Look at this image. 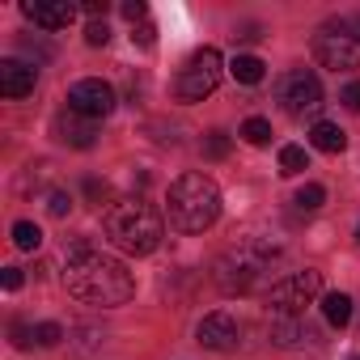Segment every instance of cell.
<instances>
[{"mask_svg":"<svg viewBox=\"0 0 360 360\" xmlns=\"http://www.w3.org/2000/svg\"><path fill=\"white\" fill-rule=\"evenodd\" d=\"M13 246H18V250H39V246H43V229H39L34 221H18V225H13Z\"/></svg>","mask_w":360,"mask_h":360,"instance_id":"d6986e66","label":"cell"},{"mask_svg":"<svg viewBox=\"0 0 360 360\" xmlns=\"http://www.w3.org/2000/svg\"><path fill=\"white\" fill-rule=\"evenodd\" d=\"M22 280H26V276H22V267H5V276H0V284H5L9 292H18V288H22Z\"/></svg>","mask_w":360,"mask_h":360,"instance_id":"f1b7e54d","label":"cell"},{"mask_svg":"<svg viewBox=\"0 0 360 360\" xmlns=\"http://www.w3.org/2000/svg\"><path fill=\"white\" fill-rule=\"evenodd\" d=\"M301 212H318L322 204H326V187H318V183H305L301 191H297V200H292Z\"/></svg>","mask_w":360,"mask_h":360,"instance_id":"ffe728a7","label":"cell"},{"mask_svg":"<svg viewBox=\"0 0 360 360\" xmlns=\"http://www.w3.org/2000/svg\"><path fill=\"white\" fill-rule=\"evenodd\" d=\"M352 305H356V301H352L347 292H326V297H322V318H326L330 326H347V322H352Z\"/></svg>","mask_w":360,"mask_h":360,"instance_id":"2e32d148","label":"cell"},{"mask_svg":"<svg viewBox=\"0 0 360 360\" xmlns=\"http://www.w3.org/2000/svg\"><path fill=\"white\" fill-rule=\"evenodd\" d=\"M356 238H360V229H356Z\"/></svg>","mask_w":360,"mask_h":360,"instance_id":"4dcf8cb0","label":"cell"},{"mask_svg":"<svg viewBox=\"0 0 360 360\" xmlns=\"http://www.w3.org/2000/svg\"><path fill=\"white\" fill-rule=\"evenodd\" d=\"M34 81H39L34 64H26V60H0V94H5V98L34 94Z\"/></svg>","mask_w":360,"mask_h":360,"instance_id":"7c38bea8","label":"cell"},{"mask_svg":"<svg viewBox=\"0 0 360 360\" xmlns=\"http://www.w3.org/2000/svg\"><path fill=\"white\" fill-rule=\"evenodd\" d=\"M229 72H233V81H242V85H259V81L267 77V64H263L259 56H233Z\"/></svg>","mask_w":360,"mask_h":360,"instance_id":"e0dca14e","label":"cell"},{"mask_svg":"<svg viewBox=\"0 0 360 360\" xmlns=\"http://www.w3.org/2000/svg\"><path fill=\"white\" fill-rule=\"evenodd\" d=\"M56 136L64 140V144H72V148H94V140H98V123L94 119H81V115H60L56 119Z\"/></svg>","mask_w":360,"mask_h":360,"instance_id":"4fadbf2b","label":"cell"},{"mask_svg":"<svg viewBox=\"0 0 360 360\" xmlns=\"http://www.w3.org/2000/svg\"><path fill=\"white\" fill-rule=\"evenodd\" d=\"M68 110L98 123V119H106V115L115 110V89H110L102 77H85V81H77V85L68 89Z\"/></svg>","mask_w":360,"mask_h":360,"instance_id":"9c48e42d","label":"cell"},{"mask_svg":"<svg viewBox=\"0 0 360 360\" xmlns=\"http://www.w3.org/2000/svg\"><path fill=\"white\" fill-rule=\"evenodd\" d=\"M60 339H64V326H60V322H39V326H34V343H39V347H56Z\"/></svg>","mask_w":360,"mask_h":360,"instance_id":"603a6c76","label":"cell"},{"mask_svg":"<svg viewBox=\"0 0 360 360\" xmlns=\"http://www.w3.org/2000/svg\"><path fill=\"white\" fill-rule=\"evenodd\" d=\"M204 157H208V161L229 157V136H225V131H208V140H204Z\"/></svg>","mask_w":360,"mask_h":360,"instance_id":"7402d4cb","label":"cell"},{"mask_svg":"<svg viewBox=\"0 0 360 360\" xmlns=\"http://www.w3.org/2000/svg\"><path fill=\"white\" fill-rule=\"evenodd\" d=\"M217 85H221V51L217 47L195 51L183 68H178V77H174L178 102H204L208 94H217Z\"/></svg>","mask_w":360,"mask_h":360,"instance_id":"8992f818","label":"cell"},{"mask_svg":"<svg viewBox=\"0 0 360 360\" xmlns=\"http://www.w3.org/2000/svg\"><path fill=\"white\" fill-rule=\"evenodd\" d=\"M276 102H280L284 115H292V119L318 115V110H322V81H318L309 68H292V72L280 77V85H276Z\"/></svg>","mask_w":360,"mask_h":360,"instance_id":"52a82bcc","label":"cell"},{"mask_svg":"<svg viewBox=\"0 0 360 360\" xmlns=\"http://www.w3.org/2000/svg\"><path fill=\"white\" fill-rule=\"evenodd\" d=\"M30 339H34V330H30L26 322H13V343H18V347H30Z\"/></svg>","mask_w":360,"mask_h":360,"instance_id":"f546056e","label":"cell"},{"mask_svg":"<svg viewBox=\"0 0 360 360\" xmlns=\"http://www.w3.org/2000/svg\"><path fill=\"white\" fill-rule=\"evenodd\" d=\"M68 208H72V195L68 191H51L47 195V212L51 217H68Z\"/></svg>","mask_w":360,"mask_h":360,"instance_id":"484cf974","label":"cell"},{"mask_svg":"<svg viewBox=\"0 0 360 360\" xmlns=\"http://www.w3.org/2000/svg\"><path fill=\"white\" fill-rule=\"evenodd\" d=\"M221 217V191L208 174H183L169 187V225L178 233H204Z\"/></svg>","mask_w":360,"mask_h":360,"instance_id":"7a4b0ae2","label":"cell"},{"mask_svg":"<svg viewBox=\"0 0 360 360\" xmlns=\"http://www.w3.org/2000/svg\"><path fill=\"white\" fill-rule=\"evenodd\" d=\"M144 13H148V9H144V0H127V5H123V18H127L131 26H140V22H144Z\"/></svg>","mask_w":360,"mask_h":360,"instance_id":"83f0119b","label":"cell"},{"mask_svg":"<svg viewBox=\"0 0 360 360\" xmlns=\"http://www.w3.org/2000/svg\"><path fill=\"white\" fill-rule=\"evenodd\" d=\"M85 43H89V47H106V43H110L106 22H89V26H85Z\"/></svg>","mask_w":360,"mask_h":360,"instance_id":"d4e9b609","label":"cell"},{"mask_svg":"<svg viewBox=\"0 0 360 360\" xmlns=\"http://www.w3.org/2000/svg\"><path fill=\"white\" fill-rule=\"evenodd\" d=\"M271 259H276V246L255 242V238L250 242H238L233 250H225L217 259V284L225 292H250L263 280V271L271 267Z\"/></svg>","mask_w":360,"mask_h":360,"instance_id":"277c9868","label":"cell"},{"mask_svg":"<svg viewBox=\"0 0 360 360\" xmlns=\"http://www.w3.org/2000/svg\"><path fill=\"white\" fill-rule=\"evenodd\" d=\"M195 339H200L204 347H212V352H233V347L242 343V326L233 322V314L217 309V314H204V318H200Z\"/></svg>","mask_w":360,"mask_h":360,"instance_id":"30bf717a","label":"cell"},{"mask_svg":"<svg viewBox=\"0 0 360 360\" xmlns=\"http://www.w3.org/2000/svg\"><path fill=\"white\" fill-rule=\"evenodd\" d=\"M102 225H106V238H110L123 255H136V259L153 255V250L161 246V238H165L161 217H157L153 204H144V200H119V204H110Z\"/></svg>","mask_w":360,"mask_h":360,"instance_id":"3957f363","label":"cell"},{"mask_svg":"<svg viewBox=\"0 0 360 360\" xmlns=\"http://www.w3.org/2000/svg\"><path fill=\"white\" fill-rule=\"evenodd\" d=\"M339 102H343L347 110H360V81H347L343 94H339Z\"/></svg>","mask_w":360,"mask_h":360,"instance_id":"4316f807","label":"cell"},{"mask_svg":"<svg viewBox=\"0 0 360 360\" xmlns=\"http://www.w3.org/2000/svg\"><path fill=\"white\" fill-rule=\"evenodd\" d=\"M267 335L280 347H292V343H305L309 339V326L301 322V314H271L267 318Z\"/></svg>","mask_w":360,"mask_h":360,"instance_id":"5bb4252c","label":"cell"},{"mask_svg":"<svg viewBox=\"0 0 360 360\" xmlns=\"http://www.w3.org/2000/svg\"><path fill=\"white\" fill-rule=\"evenodd\" d=\"M356 360H360V356H356Z\"/></svg>","mask_w":360,"mask_h":360,"instance_id":"1f68e13d","label":"cell"},{"mask_svg":"<svg viewBox=\"0 0 360 360\" xmlns=\"http://www.w3.org/2000/svg\"><path fill=\"white\" fill-rule=\"evenodd\" d=\"M64 288L85 301V305H123L131 301L136 292V280L131 271L115 259V255H102L94 246H72L68 250V263H64Z\"/></svg>","mask_w":360,"mask_h":360,"instance_id":"6da1fadb","label":"cell"},{"mask_svg":"<svg viewBox=\"0 0 360 360\" xmlns=\"http://www.w3.org/2000/svg\"><path fill=\"white\" fill-rule=\"evenodd\" d=\"M242 140L255 144V148H263V144L271 140V123H267V119H246V123H242Z\"/></svg>","mask_w":360,"mask_h":360,"instance_id":"44dd1931","label":"cell"},{"mask_svg":"<svg viewBox=\"0 0 360 360\" xmlns=\"http://www.w3.org/2000/svg\"><path fill=\"white\" fill-rule=\"evenodd\" d=\"M22 18L34 22L39 30H68L77 5H68V0H22Z\"/></svg>","mask_w":360,"mask_h":360,"instance_id":"8fae6325","label":"cell"},{"mask_svg":"<svg viewBox=\"0 0 360 360\" xmlns=\"http://www.w3.org/2000/svg\"><path fill=\"white\" fill-rule=\"evenodd\" d=\"M318 292H322V271L305 267V271H292V276L276 280L267 288V305H271V314H301L305 305H314Z\"/></svg>","mask_w":360,"mask_h":360,"instance_id":"ba28073f","label":"cell"},{"mask_svg":"<svg viewBox=\"0 0 360 360\" xmlns=\"http://www.w3.org/2000/svg\"><path fill=\"white\" fill-rule=\"evenodd\" d=\"M131 43L148 51V47L157 43V26H153V22H140V26H131Z\"/></svg>","mask_w":360,"mask_h":360,"instance_id":"cb8c5ba5","label":"cell"},{"mask_svg":"<svg viewBox=\"0 0 360 360\" xmlns=\"http://www.w3.org/2000/svg\"><path fill=\"white\" fill-rule=\"evenodd\" d=\"M301 169H309V153H305L301 144H284V148H280V174H284V178H297Z\"/></svg>","mask_w":360,"mask_h":360,"instance_id":"ac0fdd59","label":"cell"},{"mask_svg":"<svg viewBox=\"0 0 360 360\" xmlns=\"http://www.w3.org/2000/svg\"><path fill=\"white\" fill-rule=\"evenodd\" d=\"M314 56L330 72H352V68H360V34L347 22H326L314 34Z\"/></svg>","mask_w":360,"mask_h":360,"instance_id":"5b68a950","label":"cell"},{"mask_svg":"<svg viewBox=\"0 0 360 360\" xmlns=\"http://www.w3.org/2000/svg\"><path fill=\"white\" fill-rule=\"evenodd\" d=\"M309 144H314V148H322V153H343V148H347V131H343L339 123L318 119V123L309 127Z\"/></svg>","mask_w":360,"mask_h":360,"instance_id":"9a60e30c","label":"cell"}]
</instances>
